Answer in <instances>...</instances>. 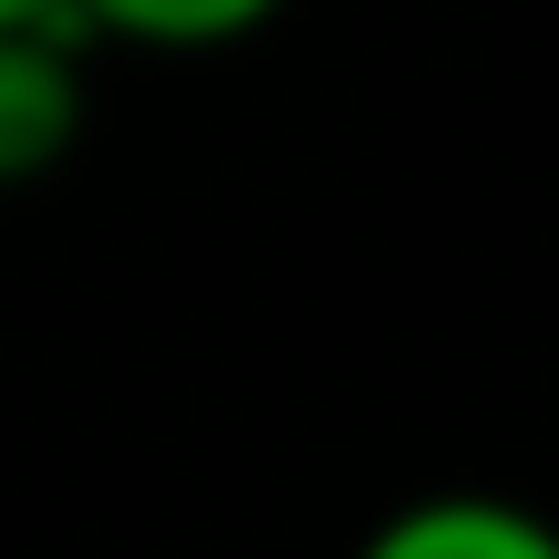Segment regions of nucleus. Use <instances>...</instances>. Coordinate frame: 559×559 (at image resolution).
Listing matches in <instances>:
<instances>
[{
  "mask_svg": "<svg viewBox=\"0 0 559 559\" xmlns=\"http://www.w3.org/2000/svg\"><path fill=\"white\" fill-rule=\"evenodd\" d=\"M83 135V32L62 11L0 21V187H32Z\"/></svg>",
  "mask_w": 559,
  "mask_h": 559,
  "instance_id": "obj_1",
  "label": "nucleus"
},
{
  "mask_svg": "<svg viewBox=\"0 0 559 559\" xmlns=\"http://www.w3.org/2000/svg\"><path fill=\"white\" fill-rule=\"evenodd\" d=\"M290 0H62L83 41H135V52H228L270 32Z\"/></svg>",
  "mask_w": 559,
  "mask_h": 559,
  "instance_id": "obj_3",
  "label": "nucleus"
},
{
  "mask_svg": "<svg viewBox=\"0 0 559 559\" xmlns=\"http://www.w3.org/2000/svg\"><path fill=\"white\" fill-rule=\"evenodd\" d=\"M32 11H62V0H0V21H32Z\"/></svg>",
  "mask_w": 559,
  "mask_h": 559,
  "instance_id": "obj_4",
  "label": "nucleus"
},
{
  "mask_svg": "<svg viewBox=\"0 0 559 559\" xmlns=\"http://www.w3.org/2000/svg\"><path fill=\"white\" fill-rule=\"evenodd\" d=\"M353 559H559V519L528 498H487V487H445L394 519H373V539Z\"/></svg>",
  "mask_w": 559,
  "mask_h": 559,
  "instance_id": "obj_2",
  "label": "nucleus"
}]
</instances>
